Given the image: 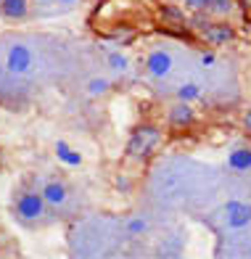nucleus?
Returning <instances> with one entry per match:
<instances>
[{
	"label": "nucleus",
	"instance_id": "nucleus-1",
	"mask_svg": "<svg viewBox=\"0 0 251 259\" xmlns=\"http://www.w3.org/2000/svg\"><path fill=\"white\" fill-rule=\"evenodd\" d=\"M156 143H159V130L140 127V130H135V133H133V138H130L127 151H130V156L143 159V156H148L151 151L156 148Z\"/></svg>",
	"mask_w": 251,
	"mask_h": 259
},
{
	"label": "nucleus",
	"instance_id": "nucleus-2",
	"mask_svg": "<svg viewBox=\"0 0 251 259\" xmlns=\"http://www.w3.org/2000/svg\"><path fill=\"white\" fill-rule=\"evenodd\" d=\"M43 201L45 198H40L37 193H24L16 201V209H19V214L24 220H34V217L43 214Z\"/></svg>",
	"mask_w": 251,
	"mask_h": 259
},
{
	"label": "nucleus",
	"instance_id": "nucleus-3",
	"mask_svg": "<svg viewBox=\"0 0 251 259\" xmlns=\"http://www.w3.org/2000/svg\"><path fill=\"white\" fill-rule=\"evenodd\" d=\"M29 64H32V53L24 48V45H14L11 53H8V69H11V72L21 74V72H27V69H29Z\"/></svg>",
	"mask_w": 251,
	"mask_h": 259
},
{
	"label": "nucleus",
	"instance_id": "nucleus-4",
	"mask_svg": "<svg viewBox=\"0 0 251 259\" xmlns=\"http://www.w3.org/2000/svg\"><path fill=\"white\" fill-rule=\"evenodd\" d=\"M225 220H228L230 228H243V225H248V220H251V209L246 204H241V201H230L228 211H225Z\"/></svg>",
	"mask_w": 251,
	"mask_h": 259
},
{
	"label": "nucleus",
	"instance_id": "nucleus-5",
	"mask_svg": "<svg viewBox=\"0 0 251 259\" xmlns=\"http://www.w3.org/2000/svg\"><path fill=\"white\" fill-rule=\"evenodd\" d=\"M170 69H172V56H170V53L156 51V53L148 56V72H151L153 77H164Z\"/></svg>",
	"mask_w": 251,
	"mask_h": 259
},
{
	"label": "nucleus",
	"instance_id": "nucleus-6",
	"mask_svg": "<svg viewBox=\"0 0 251 259\" xmlns=\"http://www.w3.org/2000/svg\"><path fill=\"white\" fill-rule=\"evenodd\" d=\"M228 164H230L233 169H238V172L251 169V151L248 148H235L233 154H230V159H228Z\"/></svg>",
	"mask_w": 251,
	"mask_h": 259
},
{
	"label": "nucleus",
	"instance_id": "nucleus-7",
	"mask_svg": "<svg viewBox=\"0 0 251 259\" xmlns=\"http://www.w3.org/2000/svg\"><path fill=\"white\" fill-rule=\"evenodd\" d=\"M0 8H3V14H6L8 19L27 16V0H3V3H0Z\"/></svg>",
	"mask_w": 251,
	"mask_h": 259
},
{
	"label": "nucleus",
	"instance_id": "nucleus-8",
	"mask_svg": "<svg viewBox=\"0 0 251 259\" xmlns=\"http://www.w3.org/2000/svg\"><path fill=\"white\" fill-rule=\"evenodd\" d=\"M206 40L214 42V45L230 42V40H233V29H230V27H222V24H217V27H206Z\"/></svg>",
	"mask_w": 251,
	"mask_h": 259
},
{
	"label": "nucleus",
	"instance_id": "nucleus-9",
	"mask_svg": "<svg viewBox=\"0 0 251 259\" xmlns=\"http://www.w3.org/2000/svg\"><path fill=\"white\" fill-rule=\"evenodd\" d=\"M43 198H45L48 204H53V206L64 204V198H66V191H64V185H61V183H51V185H45V191H43Z\"/></svg>",
	"mask_w": 251,
	"mask_h": 259
},
{
	"label": "nucleus",
	"instance_id": "nucleus-10",
	"mask_svg": "<svg viewBox=\"0 0 251 259\" xmlns=\"http://www.w3.org/2000/svg\"><path fill=\"white\" fill-rule=\"evenodd\" d=\"M190 119H193V111H190V106H188V103H177L175 109H172L170 122H172L175 127H183V124H188Z\"/></svg>",
	"mask_w": 251,
	"mask_h": 259
},
{
	"label": "nucleus",
	"instance_id": "nucleus-11",
	"mask_svg": "<svg viewBox=\"0 0 251 259\" xmlns=\"http://www.w3.org/2000/svg\"><path fill=\"white\" fill-rule=\"evenodd\" d=\"M161 21L170 29H183V24H185V19L177 8H161Z\"/></svg>",
	"mask_w": 251,
	"mask_h": 259
},
{
	"label": "nucleus",
	"instance_id": "nucleus-12",
	"mask_svg": "<svg viewBox=\"0 0 251 259\" xmlns=\"http://www.w3.org/2000/svg\"><path fill=\"white\" fill-rule=\"evenodd\" d=\"M56 154H58V159H64L66 164H79V161H82L79 154H74V151H71L66 143H58V146H56Z\"/></svg>",
	"mask_w": 251,
	"mask_h": 259
},
{
	"label": "nucleus",
	"instance_id": "nucleus-13",
	"mask_svg": "<svg viewBox=\"0 0 251 259\" xmlns=\"http://www.w3.org/2000/svg\"><path fill=\"white\" fill-rule=\"evenodd\" d=\"M212 8L217 11V14H228L233 8V0H212Z\"/></svg>",
	"mask_w": 251,
	"mask_h": 259
},
{
	"label": "nucleus",
	"instance_id": "nucleus-14",
	"mask_svg": "<svg viewBox=\"0 0 251 259\" xmlns=\"http://www.w3.org/2000/svg\"><path fill=\"white\" fill-rule=\"evenodd\" d=\"M198 96V88L196 85H185V88H180V98L183 101H193Z\"/></svg>",
	"mask_w": 251,
	"mask_h": 259
},
{
	"label": "nucleus",
	"instance_id": "nucleus-15",
	"mask_svg": "<svg viewBox=\"0 0 251 259\" xmlns=\"http://www.w3.org/2000/svg\"><path fill=\"white\" fill-rule=\"evenodd\" d=\"M111 66L119 69V72H124V69H127V58L124 56H111Z\"/></svg>",
	"mask_w": 251,
	"mask_h": 259
},
{
	"label": "nucleus",
	"instance_id": "nucleus-16",
	"mask_svg": "<svg viewBox=\"0 0 251 259\" xmlns=\"http://www.w3.org/2000/svg\"><path fill=\"white\" fill-rule=\"evenodd\" d=\"M106 88H109V82H106V79H93L90 82V93H103Z\"/></svg>",
	"mask_w": 251,
	"mask_h": 259
},
{
	"label": "nucleus",
	"instance_id": "nucleus-17",
	"mask_svg": "<svg viewBox=\"0 0 251 259\" xmlns=\"http://www.w3.org/2000/svg\"><path fill=\"white\" fill-rule=\"evenodd\" d=\"M185 3H188L190 8H196V11H201V8H206V6H212V0H185Z\"/></svg>",
	"mask_w": 251,
	"mask_h": 259
},
{
	"label": "nucleus",
	"instance_id": "nucleus-18",
	"mask_svg": "<svg viewBox=\"0 0 251 259\" xmlns=\"http://www.w3.org/2000/svg\"><path fill=\"white\" fill-rule=\"evenodd\" d=\"M201 64H204V66H212V64H214V56H212V53H204V58H201Z\"/></svg>",
	"mask_w": 251,
	"mask_h": 259
},
{
	"label": "nucleus",
	"instance_id": "nucleus-19",
	"mask_svg": "<svg viewBox=\"0 0 251 259\" xmlns=\"http://www.w3.org/2000/svg\"><path fill=\"white\" fill-rule=\"evenodd\" d=\"M130 228H133V233H140V228H146V225H143V222H133Z\"/></svg>",
	"mask_w": 251,
	"mask_h": 259
},
{
	"label": "nucleus",
	"instance_id": "nucleus-20",
	"mask_svg": "<svg viewBox=\"0 0 251 259\" xmlns=\"http://www.w3.org/2000/svg\"><path fill=\"white\" fill-rule=\"evenodd\" d=\"M243 8H246L248 14H251V0H243Z\"/></svg>",
	"mask_w": 251,
	"mask_h": 259
},
{
	"label": "nucleus",
	"instance_id": "nucleus-21",
	"mask_svg": "<svg viewBox=\"0 0 251 259\" xmlns=\"http://www.w3.org/2000/svg\"><path fill=\"white\" fill-rule=\"evenodd\" d=\"M246 127H248V130H251V111H248V114H246Z\"/></svg>",
	"mask_w": 251,
	"mask_h": 259
},
{
	"label": "nucleus",
	"instance_id": "nucleus-22",
	"mask_svg": "<svg viewBox=\"0 0 251 259\" xmlns=\"http://www.w3.org/2000/svg\"><path fill=\"white\" fill-rule=\"evenodd\" d=\"M64 3H74V0H64Z\"/></svg>",
	"mask_w": 251,
	"mask_h": 259
},
{
	"label": "nucleus",
	"instance_id": "nucleus-23",
	"mask_svg": "<svg viewBox=\"0 0 251 259\" xmlns=\"http://www.w3.org/2000/svg\"><path fill=\"white\" fill-rule=\"evenodd\" d=\"M0 3H3V0H0Z\"/></svg>",
	"mask_w": 251,
	"mask_h": 259
}]
</instances>
